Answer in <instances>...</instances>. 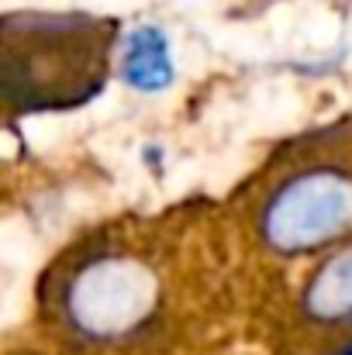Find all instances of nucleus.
<instances>
[{
    "label": "nucleus",
    "mask_w": 352,
    "mask_h": 355,
    "mask_svg": "<svg viewBox=\"0 0 352 355\" xmlns=\"http://www.w3.org/2000/svg\"><path fill=\"white\" fill-rule=\"evenodd\" d=\"M197 225V221H194ZM194 225H104L66 248L42 276L38 304L62 345L83 355L149 352L183 307L180 245Z\"/></svg>",
    "instance_id": "1"
},
{
    "label": "nucleus",
    "mask_w": 352,
    "mask_h": 355,
    "mask_svg": "<svg viewBox=\"0 0 352 355\" xmlns=\"http://www.w3.org/2000/svg\"><path fill=\"white\" fill-rule=\"evenodd\" d=\"M249 232L276 259L352 245V121L287 145L249 187Z\"/></svg>",
    "instance_id": "2"
},
{
    "label": "nucleus",
    "mask_w": 352,
    "mask_h": 355,
    "mask_svg": "<svg viewBox=\"0 0 352 355\" xmlns=\"http://www.w3.org/2000/svg\"><path fill=\"white\" fill-rule=\"evenodd\" d=\"M3 114H45L90 104L115 62L121 21L101 14L10 10L0 21Z\"/></svg>",
    "instance_id": "3"
},
{
    "label": "nucleus",
    "mask_w": 352,
    "mask_h": 355,
    "mask_svg": "<svg viewBox=\"0 0 352 355\" xmlns=\"http://www.w3.org/2000/svg\"><path fill=\"white\" fill-rule=\"evenodd\" d=\"M276 355H352V245L311 262L280 324Z\"/></svg>",
    "instance_id": "4"
},
{
    "label": "nucleus",
    "mask_w": 352,
    "mask_h": 355,
    "mask_svg": "<svg viewBox=\"0 0 352 355\" xmlns=\"http://www.w3.org/2000/svg\"><path fill=\"white\" fill-rule=\"evenodd\" d=\"M117 76L135 94H162L176 80L173 66V45L169 35L156 24H138L121 38V59Z\"/></svg>",
    "instance_id": "5"
}]
</instances>
